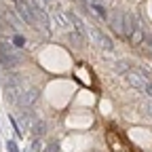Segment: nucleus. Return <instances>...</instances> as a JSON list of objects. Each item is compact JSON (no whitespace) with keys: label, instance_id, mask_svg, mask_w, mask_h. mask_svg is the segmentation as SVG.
Masks as SVG:
<instances>
[{"label":"nucleus","instance_id":"obj_3","mask_svg":"<svg viewBox=\"0 0 152 152\" xmlns=\"http://www.w3.org/2000/svg\"><path fill=\"white\" fill-rule=\"evenodd\" d=\"M0 66H4L9 70L21 66V57L13 51V47L9 42H0Z\"/></svg>","mask_w":152,"mask_h":152},{"label":"nucleus","instance_id":"obj_8","mask_svg":"<svg viewBox=\"0 0 152 152\" xmlns=\"http://www.w3.org/2000/svg\"><path fill=\"white\" fill-rule=\"evenodd\" d=\"M7 152H19V148H17V142H15V140H9V142H7Z\"/></svg>","mask_w":152,"mask_h":152},{"label":"nucleus","instance_id":"obj_7","mask_svg":"<svg viewBox=\"0 0 152 152\" xmlns=\"http://www.w3.org/2000/svg\"><path fill=\"white\" fill-rule=\"evenodd\" d=\"M13 45H15V47H19V49H21V47L26 45V38H23L21 34H15V36H13Z\"/></svg>","mask_w":152,"mask_h":152},{"label":"nucleus","instance_id":"obj_11","mask_svg":"<svg viewBox=\"0 0 152 152\" xmlns=\"http://www.w3.org/2000/svg\"><path fill=\"white\" fill-rule=\"evenodd\" d=\"M15 2H19V0H15Z\"/></svg>","mask_w":152,"mask_h":152},{"label":"nucleus","instance_id":"obj_2","mask_svg":"<svg viewBox=\"0 0 152 152\" xmlns=\"http://www.w3.org/2000/svg\"><path fill=\"white\" fill-rule=\"evenodd\" d=\"M121 30L127 38L131 40H140V21L133 13H123V21H121Z\"/></svg>","mask_w":152,"mask_h":152},{"label":"nucleus","instance_id":"obj_10","mask_svg":"<svg viewBox=\"0 0 152 152\" xmlns=\"http://www.w3.org/2000/svg\"><path fill=\"white\" fill-rule=\"evenodd\" d=\"M42 2H45V4H53V0H42Z\"/></svg>","mask_w":152,"mask_h":152},{"label":"nucleus","instance_id":"obj_1","mask_svg":"<svg viewBox=\"0 0 152 152\" xmlns=\"http://www.w3.org/2000/svg\"><path fill=\"white\" fill-rule=\"evenodd\" d=\"M123 78H125V83H127L129 87L142 91L144 83L150 80V74H148L144 68H127V70L123 72Z\"/></svg>","mask_w":152,"mask_h":152},{"label":"nucleus","instance_id":"obj_9","mask_svg":"<svg viewBox=\"0 0 152 152\" xmlns=\"http://www.w3.org/2000/svg\"><path fill=\"white\" fill-rule=\"evenodd\" d=\"M146 110H148V114L152 116V104H148V106H146Z\"/></svg>","mask_w":152,"mask_h":152},{"label":"nucleus","instance_id":"obj_4","mask_svg":"<svg viewBox=\"0 0 152 152\" xmlns=\"http://www.w3.org/2000/svg\"><path fill=\"white\" fill-rule=\"evenodd\" d=\"M89 34H91V38L95 42H97V47L104 51V53H114V42H112V38L108 36V34H104L102 30H97V28H93V30H89Z\"/></svg>","mask_w":152,"mask_h":152},{"label":"nucleus","instance_id":"obj_5","mask_svg":"<svg viewBox=\"0 0 152 152\" xmlns=\"http://www.w3.org/2000/svg\"><path fill=\"white\" fill-rule=\"evenodd\" d=\"M89 7H91V11L99 19H108V11H106V7L102 2H97V0H89Z\"/></svg>","mask_w":152,"mask_h":152},{"label":"nucleus","instance_id":"obj_6","mask_svg":"<svg viewBox=\"0 0 152 152\" xmlns=\"http://www.w3.org/2000/svg\"><path fill=\"white\" fill-rule=\"evenodd\" d=\"M142 93L146 95V97H150V99H152V78L144 83V87H142Z\"/></svg>","mask_w":152,"mask_h":152}]
</instances>
